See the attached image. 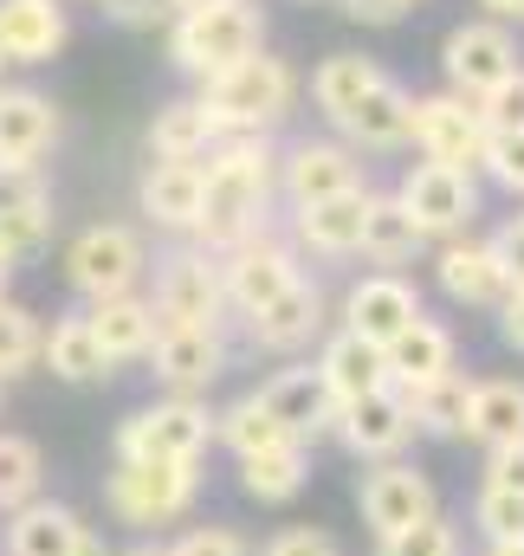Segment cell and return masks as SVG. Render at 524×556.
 I'll return each mask as SVG.
<instances>
[{"instance_id":"obj_11","label":"cell","mask_w":524,"mask_h":556,"mask_svg":"<svg viewBox=\"0 0 524 556\" xmlns=\"http://www.w3.org/2000/svg\"><path fill=\"white\" fill-rule=\"evenodd\" d=\"M142 363L169 395L201 402L227 369V343H221V330H201V324H155V343Z\"/></svg>"},{"instance_id":"obj_31","label":"cell","mask_w":524,"mask_h":556,"mask_svg":"<svg viewBox=\"0 0 524 556\" xmlns=\"http://www.w3.org/2000/svg\"><path fill=\"white\" fill-rule=\"evenodd\" d=\"M85 317H91V337H98V350L111 356V369H117V363H142L149 343H155V311H149V298H136V291L91 304Z\"/></svg>"},{"instance_id":"obj_38","label":"cell","mask_w":524,"mask_h":556,"mask_svg":"<svg viewBox=\"0 0 524 556\" xmlns=\"http://www.w3.org/2000/svg\"><path fill=\"white\" fill-rule=\"evenodd\" d=\"M46 453L26 433H0V518H13L20 505L46 498Z\"/></svg>"},{"instance_id":"obj_2","label":"cell","mask_w":524,"mask_h":556,"mask_svg":"<svg viewBox=\"0 0 524 556\" xmlns=\"http://www.w3.org/2000/svg\"><path fill=\"white\" fill-rule=\"evenodd\" d=\"M291 98H298V78H291V65L272 59V52H253V59H240V65L201 78V104L214 111V124H221L227 137H272V130L285 124Z\"/></svg>"},{"instance_id":"obj_54","label":"cell","mask_w":524,"mask_h":556,"mask_svg":"<svg viewBox=\"0 0 524 556\" xmlns=\"http://www.w3.org/2000/svg\"><path fill=\"white\" fill-rule=\"evenodd\" d=\"M7 285H13V260L0 253V298H7Z\"/></svg>"},{"instance_id":"obj_24","label":"cell","mask_w":524,"mask_h":556,"mask_svg":"<svg viewBox=\"0 0 524 556\" xmlns=\"http://www.w3.org/2000/svg\"><path fill=\"white\" fill-rule=\"evenodd\" d=\"M72 39V20L59 0H0V59L7 65H46Z\"/></svg>"},{"instance_id":"obj_30","label":"cell","mask_w":524,"mask_h":556,"mask_svg":"<svg viewBox=\"0 0 524 556\" xmlns=\"http://www.w3.org/2000/svg\"><path fill=\"white\" fill-rule=\"evenodd\" d=\"M39 363H46L59 382H72V389H91V382H104V376H111V356L98 350V337H91V317H85V311L59 317V324L39 337Z\"/></svg>"},{"instance_id":"obj_20","label":"cell","mask_w":524,"mask_h":556,"mask_svg":"<svg viewBox=\"0 0 524 556\" xmlns=\"http://www.w3.org/2000/svg\"><path fill=\"white\" fill-rule=\"evenodd\" d=\"M240 324H247V343L253 350H265V356H298V350H311L324 337V291L311 278H298L291 291H278L265 311L240 317Z\"/></svg>"},{"instance_id":"obj_9","label":"cell","mask_w":524,"mask_h":556,"mask_svg":"<svg viewBox=\"0 0 524 556\" xmlns=\"http://www.w3.org/2000/svg\"><path fill=\"white\" fill-rule=\"evenodd\" d=\"M440 72H447V91H453V98L479 104L492 85H506V78L519 72V39H512V26H499V20H466V26H453L447 46H440Z\"/></svg>"},{"instance_id":"obj_53","label":"cell","mask_w":524,"mask_h":556,"mask_svg":"<svg viewBox=\"0 0 524 556\" xmlns=\"http://www.w3.org/2000/svg\"><path fill=\"white\" fill-rule=\"evenodd\" d=\"M479 556H524V544H479Z\"/></svg>"},{"instance_id":"obj_3","label":"cell","mask_w":524,"mask_h":556,"mask_svg":"<svg viewBox=\"0 0 524 556\" xmlns=\"http://www.w3.org/2000/svg\"><path fill=\"white\" fill-rule=\"evenodd\" d=\"M265 52V13L247 0H227V7H201V13H182L169 26V59L188 72V78H214L240 59Z\"/></svg>"},{"instance_id":"obj_49","label":"cell","mask_w":524,"mask_h":556,"mask_svg":"<svg viewBox=\"0 0 524 556\" xmlns=\"http://www.w3.org/2000/svg\"><path fill=\"white\" fill-rule=\"evenodd\" d=\"M492 311H499V337H506V343L524 356V285H512V291H506Z\"/></svg>"},{"instance_id":"obj_22","label":"cell","mask_w":524,"mask_h":556,"mask_svg":"<svg viewBox=\"0 0 524 556\" xmlns=\"http://www.w3.org/2000/svg\"><path fill=\"white\" fill-rule=\"evenodd\" d=\"M59 142V104L33 85H0V168H39Z\"/></svg>"},{"instance_id":"obj_4","label":"cell","mask_w":524,"mask_h":556,"mask_svg":"<svg viewBox=\"0 0 524 556\" xmlns=\"http://www.w3.org/2000/svg\"><path fill=\"white\" fill-rule=\"evenodd\" d=\"M208 446H214V408L188 395H162L117 427V459L130 466H201Z\"/></svg>"},{"instance_id":"obj_7","label":"cell","mask_w":524,"mask_h":556,"mask_svg":"<svg viewBox=\"0 0 524 556\" xmlns=\"http://www.w3.org/2000/svg\"><path fill=\"white\" fill-rule=\"evenodd\" d=\"M395 201L414 214V227L427 240H460L479 214V181L473 168H447V162H408V175L395 181Z\"/></svg>"},{"instance_id":"obj_41","label":"cell","mask_w":524,"mask_h":556,"mask_svg":"<svg viewBox=\"0 0 524 556\" xmlns=\"http://www.w3.org/2000/svg\"><path fill=\"white\" fill-rule=\"evenodd\" d=\"M376 556H460V531H453V518L434 511V518H421L395 538H376Z\"/></svg>"},{"instance_id":"obj_40","label":"cell","mask_w":524,"mask_h":556,"mask_svg":"<svg viewBox=\"0 0 524 556\" xmlns=\"http://www.w3.org/2000/svg\"><path fill=\"white\" fill-rule=\"evenodd\" d=\"M473 525H479L486 544H524V492L479 485V498H473Z\"/></svg>"},{"instance_id":"obj_10","label":"cell","mask_w":524,"mask_h":556,"mask_svg":"<svg viewBox=\"0 0 524 556\" xmlns=\"http://www.w3.org/2000/svg\"><path fill=\"white\" fill-rule=\"evenodd\" d=\"M214 260H221L227 311H240V317L265 311L278 291H291V285L304 278L298 247H291V240H278V233H253V240H240V247H227V253H214Z\"/></svg>"},{"instance_id":"obj_15","label":"cell","mask_w":524,"mask_h":556,"mask_svg":"<svg viewBox=\"0 0 524 556\" xmlns=\"http://www.w3.org/2000/svg\"><path fill=\"white\" fill-rule=\"evenodd\" d=\"M278 188H285L291 207L330 201V194H344V188H363V155L337 137H317V142L304 137L278 155Z\"/></svg>"},{"instance_id":"obj_56","label":"cell","mask_w":524,"mask_h":556,"mask_svg":"<svg viewBox=\"0 0 524 556\" xmlns=\"http://www.w3.org/2000/svg\"><path fill=\"white\" fill-rule=\"evenodd\" d=\"M0 65H7V59H0Z\"/></svg>"},{"instance_id":"obj_12","label":"cell","mask_w":524,"mask_h":556,"mask_svg":"<svg viewBox=\"0 0 524 556\" xmlns=\"http://www.w3.org/2000/svg\"><path fill=\"white\" fill-rule=\"evenodd\" d=\"M408 142L421 149V162L479 168L486 117H479V104H466V98H453V91H434V98H414V111H408Z\"/></svg>"},{"instance_id":"obj_1","label":"cell","mask_w":524,"mask_h":556,"mask_svg":"<svg viewBox=\"0 0 524 556\" xmlns=\"http://www.w3.org/2000/svg\"><path fill=\"white\" fill-rule=\"evenodd\" d=\"M278 188V149L272 137H221L201 162V220H195V247L201 253H227L240 240L265 233V207Z\"/></svg>"},{"instance_id":"obj_46","label":"cell","mask_w":524,"mask_h":556,"mask_svg":"<svg viewBox=\"0 0 524 556\" xmlns=\"http://www.w3.org/2000/svg\"><path fill=\"white\" fill-rule=\"evenodd\" d=\"M492 260H499V273H506V285H524V214H512L492 240Z\"/></svg>"},{"instance_id":"obj_33","label":"cell","mask_w":524,"mask_h":556,"mask_svg":"<svg viewBox=\"0 0 524 556\" xmlns=\"http://www.w3.org/2000/svg\"><path fill=\"white\" fill-rule=\"evenodd\" d=\"M466 440H479L486 453H499V446H524V382L519 376H492V382L473 389Z\"/></svg>"},{"instance_id":"obj_44","label":"cell","mask_w":524,"mask_h":556,"mask_svg":"<svg viewBox=\"0 0 524 556\" xmlns=\"http://www.w3.org/2000/svg\"><path fill=\"white\" fill-rule=\"evenodd\" d=\"M169 556H253L247 551V538L240 531H227V525H195V531H182Z\"/></svg>"},{"instance_id":"obj_23","label":"cell","mask_w":524,"mask_h":556,"mask_svg":"<svg viewBox=\"0 0 524 556\" xmlns=\"http://www.w3.org/2000/svg\"><path fill=\"white\" fill-rule=\"evenodd\" d=\"M434 285H440L453 304H473V311H492V304L512 291L506 273H499V260H492V247L473 240V233L440 240V253H434Z\"/></svg>"},{"instance_id":"obj_14","label":"cell","mask_w":524,"mask_h":556,"mask_svg":"<svg viewBox=\"0 0 524 556\" xmlns=\"http://www.w3.org/2000/svg\"><path fill=\"white\" fill-rule=\"evenodd\" d=\"M363 466H383V459H401L408 446H414V408H408V395L401 389H376V395H363V402H344L337 408V427H330Z\"/></svg>"},{"instance_id":"obj_8","label":"cell","mask_w":524,"mask_h":556,"mask_svg":"<svg viewBox=\"0 0 524 556\" xmlns=\"http://www.w3.org/2000/svg\"><path fill=\"white\" fill-rule=\"evenodd\" d=\"M149 311H155V324H201V330H221V317H227L221 260L201 253V247H175V253L155 266Z\"/></svg>"},{"instance_id":"obj_42","label":"cell","mask_w":524,"mask_h":556,"mask_svg":"<svg viewBox=\"0 0 524 556\" xmlns=\"http://www.w3.org/2000/svg\"><path fill=\"white\" fill-rule=\"evenodd\" d=\"M479 168H486V181H499L506 194H524V130H486Z\"/></svg>"},{"instance_id":"obj_50","label":"cell","mask_w":524,"mask_h":556,"mask_svg":"<svg viewBox=\"0 0 524 556\" xmlns=\"http://www.w3.org/2000/svg\"><path fill=\"white\" fill-rule=\"evenodd\" d=\"M104 13L124 20V26H155L169 13V0H104Z\"/></svg>"},{"instance_id":"obj_27","label":"cell","mask_w":524,"mask_h":556,"mask_svg":"<svg viewBox=\"0 0 524 556\" xmlns=\"http://www.w3.org/2000/svg\"><path fill=\"white\" fill-rule=\"evenodd\" d=\"M447 369H460V343H453V330L447 324H434L427 311L401 330L389 343V382L408 395V389H427V382H440Z\"/></svg>"},{"instance_id":"obj_26","label":"cell","mask_w":524,"mask_h":556,"mask_svg":"<svg viewBox=\"0 0 524 556\" xmlns=\"http://www.w3.org/2000/svg\"><path fill=\"white\" fill-rule=\"evenodd\" d=\"M136 207L162 233H195L201 220V162H149L136 181Z\"/></svg>"},{"instance_id":"obj_16","label":"cell","mask_w":524,"mask_h":556,"mask_svg":"<svg viewBox=\"0 0 524 556\" xmlns=\"http://www.w3.org/2000/svg\"><path fill=\"white\" fill-rule=\"evenodd\" d=\"M253 395L265 402V415L278 420L291 440H304V446L337 427V395H330V382L317 376V363H285V369H272Z\"/></svg>"},{"instance_id":"obj_32","label":"cell","mask_w":524,"mask_h":556,"mask_svg":"<svg viewBox=\"0 0 524 556\" xmlns=\"http://www.w3.org/2000/svg\"><path fill=\"white\" fill-rule=\"evenodd\" d=\"M383 78H389V72H383L370 52H330V59H317V72H311V104H317L330 124H344Z\"/></svg>"},{"instance_id":"obj_34","label":"cell","mask_w":524,"mask_h":556,"mask_svg":"<svg viewBox=\"0 0 524 556\" xmlns=\"http://www.w3.org/2000/svg\"><path fill=\"white\" fill-rule=\"evenodd\" d=\"M473 376L466 369H447L440 382L427 389H408V408H414V427L434 433V440H466V420H473Z\"/></svg>"},{"instance_id":"obj_25","label":"cell","mask_w":524,"mask_h":556,"mask_svg":"<svg viewBox=\"0 0 524 556\" xmlns=\"http://www.w3.org/2000/svg\"><path fill=\"white\" fill-rule=\"evenodd\" d=\"M317 376L330 382L337 408H344V402H363V395H376V389H395L389 382V350L363 343V337L344 330V324L317 343Z\"/></svg>"},{"instance_id":"obj_6","label":"cell","mask_w":524,"mask_h":556,"mask_svg":"<svg viewBox=\"0 0 524 556\" xmlns=\"http://www.w3.org/2000/svg\"><path fill=\"white\" fill-rule=\"evenodd\" d=\"M104 498H111L117 525H130V531H162V525H175V518L195 511V498H201V466H130V459H117Z\"/></svg>"},{"instance_id":"obj_39","label":"cell","mask_w":524,"mask_h":556,"mask_svg":"<svg viewBox=\"0 0 524 556\" xmlns=\"http://www.w3.org/2000/svg\"><path fill=\"white\" fill-rule=\"evenodd\" d=\"M39 337H46V330H39V317H33L26 304L0 298V382L39 363Z\"/></svg>"},{"instance_id":"obj_19","label":"cell","mask_w":524,"mask_h":556,"mask_svg":"<svg viewBox=\"0 0 524 556\" xmlns=\"http://www.w3.org/2000/svg\"><path fill=\"white\" fill-rule=\"evenodd\" d=\"M370 181L363 188H344L330 201H311V207H291V240L311 253V260H350L363 247V220H370Z\"/></svg>"},{"instance_id":"obj_18","label":"cell","mask_w":524,"mask_h":556,"mask_svg":"<svg viewBox=\"0 0 524 556\" xmlns=\"http://www.w3.org/2000/svg\"><path fill=\"white\" fill-rule=\"evenodd\" d=\"M414 317H421V291L401 273H363L344 291V330H357L376 350H389Z\"/></svg>"},{"instance_id":"obj_51","label":"cell","mask_w":524,"mask_h":556,"mask_svg":"<svg viewBox=\"0 0 524 556\" xmlns=\"http://www.w3.org/2000/svg\"><path fill=\"white\" fill-rule=\"evenodd\" d=\"M479 7H486V20H499V26L524 20V0H479Z\"/></svg>"},{"instance_id":"obj_55","label":"cell","mask_w":524,"mask_h":556,"mask_svg":"<svg viewBox=\"0 0 524 556\" xmlns=\"http://www.w3.org/2000/svg\"><path fill=\"white\" fill-rule=\"evenodd\" d=\"M124 556H169L162 544H136V551H124Z\"/></svg>"},{"instance_id":"obj_21","label":"cell","mask_w":524,"mask_h":556,"mask_svg":"<svg viewBox=\"0 0 524 556\" xmlns=\"http://www.w3.org/2000/svg\"><path fill=\"white\" fill-rule=\"evenodd\" d=\"M52 240V188L39 168H0V253L20 266Z\"/></svg>"},{"instance_id":"obj_45","label":"cell","mask_w":524,"mask_h":556,"mask_svg":"<svg viewBox=\"0 0 524 556\" xmlns=\"http://www.w3.org/2000/svg\"><path fill=\"white\" fill-rule=\"evenodd\" d=\"M260 556H344V551H337L330 531H317V525H291V531H278Z\"/></svg>"},{"instance_id":"obj_29","label":"cell","mask_w":524,"mask_h":556,"mask_svg":"<svg viewBox=\"0 0 524 556\" xmlns=\"http://www.w3.org/2000/svg\"><path fill=\"white\" fill-rule=\"evenodd\" d=\"M408 111H414V91H401L395 78H383V85L337 124V130H344L337 142H350L357 155H389V149L408 142Z\"/></svg>"},{"instance_id":"obj_57","label":"cell","mask_w":524,"mask_h":556,"mask_svg":"<svg viewBox=\"0 0 524 556\" xmlns=\"http://www.w3.org/2000/svg\"><path fill=\"white\" fill-rule=\"evenodd\" d=\"M0 389H7V382H0Z\"/></svg>"},{"instance_id":"obj_28","label":"cell","mask_w":524,"mask_h":556,"mask_svg":"<svg viewBox=\"0 0 524 556\" xmlns=\"http://www.w3.org/2000/svg\"><path fill=\"white\" fill-rule=\"evenodd\" d=\"M227 137L201 98H169L149 117V162H208V149Z\"/></svg>"},{"instance_id":"obj_35","label":"cell","mask_w":524,"mask_h":556,"mask_svg":"<svg viewBox=\"0 0 524 556\" xmlns=\"http://www.w3.org/2000/svg\"><path fill=\"white\" fill-rule=\"evenodd\" d=\"M421 247H427V233L414 227V214H408L395 194H370V220H363V247H357V253L389 273V266H408Z\"/></svg>"},{"instance_id":"obj_47","label":"cell","mask_w":524,"mask_h":556,"mask_svg":"<svg viewBox=\"0 0 524 556\" xmlns=\"http://www.w3.org/2000/svg\"><path fill=\"white\" fill-rule=\"evenodd\" d=\"M486 485L524 492V446H499V453H486Z\"/></svg>"},{"instance_id":"obj_52","label":"cell","mask_w":524,"mask_h":556,"mask_svg":"<svg viewBox=\"0 0 524 556\" xmlns=\"http://www.w3.org/2000/svg\"><path fill=\"white\" fill-rule=\"evenodd\" d=\"M201 7H227V0H169V13L182 20V13H201Z\"/></svg>"},{"instance_id":"obj_43","label":"cell","mask_w":524,"mask_h":556,"mask_svg":"<svg viewBox=\"0 0 524 556\" xmlns=\"http://www.w3.org/2000/svg\"><path fill=\"white\" fill-rule=\"evenodd\" d=\"M479 117H486V130H524V65L479 98Z\"/></svg>"},{"instance_id":"obj_37","label":"cell","mask_w":524,"mask_h":556,"mask_svg":"<svg viewBox=\"0 0 524 556\" xmlns=\"http://www.w3.org/2000/svg\"><path fill=\"white\" fill-rule=\"evenodd\" d=\"M214 440L234 453V459H253V453H272V446H285L291 433L278 427V420L265 415L260 395H240V402H227L221 415H214ZM304 446V440H298Z\"/></svg>"},{"instance_id":"obj_48","label":"cell","mask_w":524,"mask_h":556,"mask_svg":"<svg viewBox=\"0 0 524 556\" xmlns=\"http://www.w3.org/2000/svg\"><path fill=\"white\" fill-rule=\"evenodd\" d=\"M408 7L414 0H344V13L363 26H395V20H408Z\"/></svg>"},{"instance_id":"obj_5","label":"cell","mask_w":524,"mask_h":556,"mask_svg":"<svg viewBox=\"0 0 524 556\" xmlns=\"http://www.w3.org/2000/svg\"><path fill=\"white\" fill-rule=\"evenodd\" d=\"M142 273H149V247H142V233L124 227V220H98V227H85L65 247V285L85 304H104V298L136 291Z\"/></svg>"},{"instance_id":"obj_36","label":"cell","mask_w":524,"mask_h":556,"mask_svg":"<svg viewBox=\"0 0 524 556\" xmlns=\"http://www.w3.org/2000/svg\"><path fill=\"white\" fill-rule=\"evenodd\" d=\"M240 485H247V498H260V505H291V498L311 485V446L285 440V446H272V453L240 459Z\"/></svg>"},{"instance_id":"obj_17","label":"cell","mask_w":524,"mask_h":556,"mask_svg":"<svg viewBox=\"0 0 524 556\" xmlns=\"http://www.w3.org/2000/svg\"><path fill=\"white\" fill-rule=\"evenodd\" d=\"M0 544H7V556H111L104 551V538H98L72 505H59V498H33V505H20V511L7 518Z\"/></svg>"},{"instance_id":"obj_13","label":"cell","mask_w":524,"mask_h":556,"mask_svg":"<svg viewBox=\"0 0 524 556\" xmlns=\"http://www.w3.org/2000/svg\"><path fill=\"white\" fill-rule=\"evenodd\" d=\"M357 511H363V525H370L376 538H395V531L434 518L440 498H434V479H427L421 466H408V459H383V466L363 472V485H357Z\"/></svg>"}]
</instances>
